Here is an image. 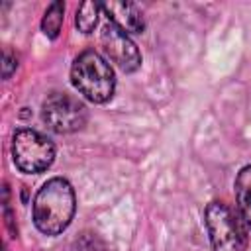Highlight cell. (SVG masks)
<instances>
[{
	"mask_svg": "<svg viewBox=\"0 0 251 251\" xmlns=\"http://www.w3.org/2000/svg\"><path fill=\"white\" fill-rule=\"evenodd\" d=\"M75 210L76 198L71 182L63 176H53L33 198V224L43 235H59L73 222Z\"/></svg>",
	"mask_w": 251,
	"mask_h": 251,
	"instance_id": "1",
	"label": "cell"
},
{
	"mask_svg": "<svg viewBox=\"0 0 251 251\" xmlns=\"http://www.w3.org/2000/svg\"><path fill=\"white\" fill-rule=\"evenodd\" d=\"M71 82L86 100L106 104L116 90V75L110 63L94 49L78 53L71 65Z\"/></svg>",
	"mask_w": 251,
	"mask_h": 251,
	"instance_id": "2",
	"label": "cell"
},
{
	"mask_svg": "<svg viewBox=\"0 0 251 251\" xmlns=\"http://www.w3.org/2000/svg\"><path fill=\"white\" fill-rule=\"evenodd\" d=\"M12 159L22 173L37 175L53 165L55 145L47 135L29 127H22L12 137Z\"/></svg>",
	"mask_w": 251,
	"mask_h": 251,
	"instance_id": "3",
	"label": "cell"
},
{
	"mask_svg": "<svg viewBox=\"0 0 251 251\" xmlns=\"http://www.w3.org/2000/svg\"><path fill=\"white\" fill-rule=\"evenodd\" d=\"M204 224L214 251H243L245 231L229 206L210 202L204 210Z\"/></svg>",
	"mask_w": 251,
	"mask_h": 251,
	"instance_id": "4",
	"label": "cell"
},
{
	"mask_svg": "<svg viewBox=\"0 0 251 251\" xmlns=\"http://www.w3.org/2000/svg\"><path fill=\"white\" fill-rule=\"evenodd\" d=\"M41 118L55 133H75L88 120L86 106L67 92H51L41 104Z\"/></svg>",
	"mask_w": 251,
	"mask_h": 251,
	"instance_id": "5",
	"label": "cell"
},
{
	"mask_svg": "<svg viewBox=\"0 0 251 251\" xmlns=\"http://www.w3.org/2000/svg\"><path fill=\"white\" fill-rule=\"evenodd\" d=\"M100 43H102L106 57L114 65H118L124 73H135L141 67V53L137 45L126 31H122L114 24L110 22L104 24L102 33H100Z\"/></svg>",
	"mask_w": 251,
	"mask_h": 251,
	"instance_id": "6",
	"label": "cell"
},
{
	"mask_svg": "<svg viewBox=\"0 0 251 251\" xmlns=\"http://www.w3.org/2000/svg\"><path fill=\"white\" fill-rule=\"evenodd\" d=\"M100 6H102L104 16L108 18V22L114 24L116 27H120L122 31H126L127 35L129 33H141L145 29L143 16L135 4L110 0V2H102Z\"/></svg>",
	"mask_w": 251,
	"mask_h": 251,
	"instance_id": "7",
	"label": "cell"
},
{
	"mask_svg": "<svg viewBox=\"0 0 251 251\" xmlns=\"http://www.w3.org/2000/svg\"><path fill=\"white\" fill-rule=\"evenodd\" d=\"M235 188V202H237V212L247 227H251V165H245L233 182Z\"/></svg>",
	"mask_w": 251,
	"mask_h": 251,
	"instance_id": "8",
	"label": "cell"
},
{
	"mask_svg": "<svg viewBox=\"0 0 251 251\" xmlns=\"http://www.w3.org/2000/svg\"><path fill=\"white\" fill-rule=\"evenodd\" d=\"M63 20H65V4L59 0L51 2L41 18V31L49 39H57L61 27H63Z\"/></svg>",
	"mask_w": 251,
	"mask_h": 251,
	"instance_id": "9",
	"label": "cell"
},
{
	"mask_svg": "<svg viewBox=\"0 0 251 251\" xmlns=\"http://www.w3.org/2000/svg\"><path fill=\"white\" fill-rule=\"evenodd\" d=\"M100 12H102L100 2H82L76 10V16H75V25L78 27V31L90 33L98 24Z\"/></svg>",
	"mask_w": 251,
	"mask_h": 251,
	"instance_id": "10",
	"label": "cell"
},
{
	"mask_svg": "<svg viewBox=\"0 0 251 251\" xmlns=\"http://www.w3.org/2000/svg\"><path fill=\"white\" fill-rule=\"evenodd\" d=\"M16 67H18L16 55L10 49H4V53H2V76L4 78H10V75L16 71Z\"/></svg>",
	"mask_w": 251,
	"mask_h": 251,
	"instance_id": "11",
	"label": "cell"
}]
</instances>
